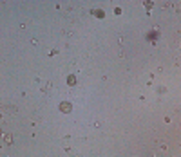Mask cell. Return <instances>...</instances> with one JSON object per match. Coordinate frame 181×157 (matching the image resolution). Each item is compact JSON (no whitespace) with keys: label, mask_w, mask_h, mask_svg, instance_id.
I'll return each mask as SVG.
<instances>
[{"label":"cell","mask_w":181,"mask_h":157,"mask_svg":"<svg viewBox=\"0 0 181 157\" xmlns=\"http://www.w3.org/2000/svg\"><path fill=\"white\" fill-rule=\"evenodd\" d=\"M40 90H42L44 94H47V96H51V94L55 92V87H53L51 81H47V83H42V85H40Z\"/></svg>","instance_id":"obj_1"},{"label":"cell","mask_w":181,"mask_h":157,"mask_svg":"<svg viewBox=\"0 0 181 157\" xmlns=\"http://www.w3.org/2000/svg\"><path fill=\"white\" fill-rule=\"evenodd\" d=\"M71 108H72V105H71V103H67V101L60 103V110H62V112H65V114H69V112H71Z\"/></svg>","instance_id":"obj_2"},{"label":"cell","mask_w":181,"mask_h":157,"mask_svg":"<svg viewBox=\"0 0 181 157\" xmlns=\"http://www.w3.org/2000/svg\"><path fill=\"white\" fill-rule=\"evenodd\" d=\"M72 33H74V29H72L71 25H67V27H64V29H62V35L64 36H72Z\"/></svg>","instance_id":"obj_3"},{"label":"cell","mask_w":181,"mask_h":157,"mask_svg":"<svg viewBox=\"0 0 181 157\" xmlns=\"http://www.w3.org/2000/svg\"><path fill=\"white\" fill-rule=\"evenodd\" d=\"M67 83H69V85H74V83H76V76H74V74H71V76H69Z\"/></svg>","instance_id":"obj_4"},{"label":"cell","mask_w":181,"mask_h":157,"mask_svg":"<svg viewBox=\"0 0 181 157\" xmlns=\"http://www.w3.org/2000/svg\"><path fill=\"white\" fill-rule=\"evenodd\" d=\"M4 141L11 145V143H13V135H11V134H5V135H4Z\"/></svg>","instance_id":"obj_5"}]
</instances>
